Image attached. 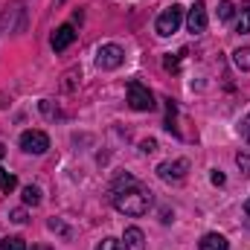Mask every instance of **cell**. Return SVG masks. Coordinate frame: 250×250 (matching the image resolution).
I'll use <instances>...</instances> for the list:
<instances>
[{
    "label": "cell",
    "instance_id": "7c38bea8",
    "mask_svg": "<svg viewBox=\"0 0 250 250\" xmlns=\"http://www.w3.org/2000/svg\"><path fill=\"white\" fill-rule=\"evenodd\" d=\"M21 195H23V204H26V207H38V204H41V189L38 187H23Z\"/></svg>",
    "mask_w": 250,
    "mask_h": 250
},
{
    "label": "cell",
    "instance_id": "484cf974",
    "mask_svg": "<svg viewBox=\"0 0 250 250\" xmlns=\"http://www.w3.org/2000/svg\"><path fill=\"white\" fill-rule=\"evenodd\" d=\"M32 250H53V248H47V245H35Z\"/></svg>",
    "mask_w": 250,
    "mask_h": 250
},
{
    "label": "cell",
    "instance_id": "ffe728a7",
    "mask_svg": "<svg viewBox=\"0 0 250 250\" xmlns=\"http://www.w3.org/2000/svg\"><path fill=\"white\" fill-rule=\"evenodd\" d=\"M209 181H212L215 187H224V181H227V178H224V172H218V169H212V175H209Z\"/></svg>",
    "mask_w": 250,
    "mask_h": 250
},
{
    "label": "cell",
    "instance_id": "7402d4cb",
    "mask_svg": "<svg viewBox=\"0 0 250 250\" xmlns=\"http://www.w3.org/2000/svg\"><path fill=\"white\" fill-rule=\"evenodd\" d=\"M140 148H143L146 154H151V151H157V143H154V140H143V143H140Z\"/></svg>",
    "mask_w": 250,
    "mask_h": 250
},
{
    "label": "cell",
    "instance_id": "277c9868",
    "mask_svg": "<svg viewBox=\"0 0 250 250\" xmlns=\"http://www.w3.org/2000/svg\"><path fill=\"white\" fill-rule=\"evenodd\" d=\"M123 62H125V50L120 44H102V47L96 50V64H99V70H117Z\"/></svg>",
    "mask_w": 250,
    "mask_h": 250
},
{
    "label": "cell",
    "instance_id": "9a60e30c",
    "mask_svg": "<svg viewBox=\"0 0 250 250\" xmlns=\"http://www.w3.org/2000/svg\"><path fill=\"white\" fill-rule=\"evenodd\" d=\"M233 12H236V6H233L230 0H221V3H218V21H230Z\"/></svg>",
    "mask_w": 250,
    "mask_h": 250
},
{
    "label": "cell",
    "instance_id": "d6986e66",
    "mask_svg": "<svg viewBox=\"0 0 250 250\" xmlns=\"http://www.w3.org/2000/svg\"><path fill=\"white\" fill-rule=\"evenodd\" d=\"M96 250H123V242H117V239H102Z\"/></svg>",
    "mask_w": 250,
    "mask_h": 250
},
{
    "label": "cell",
    "instance_id": "5bb4252c",
    "mask_svg": "<svg viewBox=\"0 0 250 250\" xmlns=\"http://www.w3.org/2000/svg\"><path fill=\"white\" fill-rule=\"evenodd\" d=\"M0 250H26V242L21 236H9V239L0 242Z\"/></svg>",
    "mask_w": 250,
    "mask_h": 250
},
{
    "label": "cell",
    "instance_id": "7a4b0ae2",
    "mask_svg": "<svg viewBox=\"0 0 250 250\" xmlns=\"http://www.w3.org/2000/svg\"><path fill=\"white\" fill-rule=\"evenodd\" d=\"M181 23H184V6L172 3L169 9H163V12H160V18H157L154 29H157V35L169 38V35H175V32L181 29Z\"/></svg>",
    "mask_w": 250,
    "mask_h": 250
},
{
    "label": "cell",
    "instance_id": "30bf717a",
    "mask_svg": "<svg viewBox=\"0 0 250 250\" xmlns=\"http://www.w3.org/2000/svg\"><path fill=\"white\" fill-rule=\"evenodd\" d=\"M198 250H230V245H227V239H224L221 233H207V236L201 239Z\"/></svg>",
    "mask_w": 250,
    "mask_h": 250
},
{
    "label": "cell",
    "instance_id": "cb8c5ba5",
    "mask_svg": "<svg viewBox=\"0 0 250 250\" xmlns=\"http://www.w3.org/2000/svg\"><path fill=\"white\" fill-rule=\"evenodd\" d=\"M166 70H178V67H181V62H178V56H166Z\"/></svg>",
    "mask_w": 250,
    "mask_h": 250
},
{
    "label": "cell",
    "instance_id": "3957f363",
    "mask_svg": "<svg viewBox=\"0 0 250 250\" xmlns=\"http://www.w3.org/2000/svg\"><path fill=\"white\" fill-rule=\"evenodd\" d=\"M128 105H131L134 111H151V108H154V96H151V90H148L146 84L128 82Z\"/></svg>",
    "mask_w": 250,
    "mask_h": 250
},
{
    "label": "cell",
    "instance_id": "e0dca14e",
    "mask_svg": "<svg viewBox=\"0 0 250 250\" xmlns=\"http://www.w3.org/2000/svg\"><path fill=\"white\" fill-rule=\"evenodd\" d=\"M15 187H18V181H15L9 172H3V169H0V192H12Z\"/></svg>",
    "mask_w": 250,
    "mask_h": 250
},
{
    "label": "cell",
    "instance_id": "4fadbf2b",
    "mask_svg": "<svg viewBox=\"0 0 250 250\" xmlns=\"http://www.w3.org/2000/svg\"><path fill=\"white\" fill-rule=\"evenodd\" d=\"M233 62H236L239 70H250V47H239L233 53Z\"/></svg>",
    "mask_w": 250,
    "mask_h": 250
},
{
    "label": "cell",
    "instance_id": "9c48e42d",
    "mask_svg": "<svg viewBox=\"0 0 250 250\" xmlns=\"http://www.w3.org/2000/svg\"><path fill=\"white\" fill-rule=\"evenodd\" d=\"M123 248L125 250H146V236L140 227H128L123 236Z\"/></svg>",
    "mask_w": 250,
    "mask_h": 250
},
{
    "label": "cell",
    "instance_id": "4316f807",
    "mask_svg": "<svg viewBox=\"0 0 250 250\" xmlns=\"http://www.w3.org/2000/svg\"><path fill=\"white\" fill-rule=\"evenodd\" d=\"M3 154H6V146H3V143H0V157H3Z\"/></svg>",
    "mask_w": 250,
    "mask_h": 250
},
{
    "label": "cell",
    "instance_id": "52a82bcc",
    "mask_svg": "<svg viewBox=\"0 0 250 250\" xmlns=\"http://www.w3.org/2000/svg\"><path fill=\"white\" fill-rule=\"evenodd\" d=\"M21 148L26 154H44L50 148V137L44 131H23L21 134Z\"/></svg>",
    "mask_w": 250,
    "mask_h": 250
},
{
    "label": "cell",
    "instance_id": "8fae6325",
    "mask_svg": "<svg viewBox=\"0 0 250 250\" xmlns=\"http://www.w3.org/2000/svg\"><path fill=\"white\" fill-rule=\"evenodd\" d=\"M236 29H239L242 35H248L250 32V0L239 6V23H236Z\"/></svg>",
    "mask_w": 250,
    "mask_h": 250
},
{
    "label": "cell",
    "instance_id": "ba28073f",
    "mask_svg": "<svg viewBox=\"0 0 250 250\" xmlns=\"http://www.w3.org/2000/svg\"><path fill=\"white\" fill-rule=\"evenodd\" d=\"M76 41V29L70 26V23H62L56 32H53V50L56 53H62V50H67L70 44Z\"/></svg>",
    "mask_w": 250,
    "mask_h": 250
},
{
    "label": "cell",
    "instance_id": "2e32d148",
    "mask_svg": "<svg viewBox=\"0 0 250 250\" xmlns=\"http://www.w3.org/2000/svg\"><path fill=\"white\" fill-rule=\"evenodd\" d=\"M236 166L242 169L245 178H250V154L248 151H239V154H236Z\"/></svg>",
    "mask_w": 250,
    "mask_h": 250
},
{
    "label": "cell",
    "instance_id": "5b68a950",
    "mask_svg": "<svg viewBox=\"0 0 250 250\" xmlns=\"http://www.w3.org/2000/svg\"><path fill=\"white\" fill-rule=\"evenodd\" d=\"M189 172V160H166V163H160L157 166V178L160 181H166V184H181L184 178H187Z\"/></svg>",
    "mask_w": 250,
    "mask_h": 250
},
{
    "label": "cell",
    "instance_id": "8992f818",
    "mask_svg": "<svg viewBox=\"0 0 250 250\" xmlns=\"http://www.w3.org/2000/svg\"><path fill=\"white\" fill-rule=\"evenodd\" d=\"M207 23H209V18H207V3H204V0H195V3L189 6L187 29L192 32V35H201V32L207 29Z\"/></svg>",
    "mask_w": 250,
    "mask_h": 250
},
{
    "label": "cell",
    "instance_id": "603a6c76",
    "mask_svg": "<svg viewBox=\"0 0 250 250\" xmlns=\"http://www.w3.org/2000/svg\"><path fill=\"white\" fill-rule=\"evenodd\" d=\"M12 221L15 224H26V209H15L12 212Z\"/></svg>",
    "mask_w": 250,
    "mask_h": 250
},
{
    "label": "cell",
    "instance_id": "d4e9b609",
    "mask_svg": "<svg viewBox=\"0 0 250 250\" xmlns=\"http://www.w3.org/2000/svg\"><path fill=\"white\" fill-rule=\"evenodd\" d=\"M245 221H248V227H250V198L245 201Z\"/></svg>",
    "mask_w": 250,
    "mask_h": 250
},
{
    "label": "cell",
    "instance_id": "44dd1931",
    "mask_svg": "<svg viewBox=\"0 0 250 250\" xmlns=\"http://www.w3.org/2000/svg\"><path fill=\"white\" fill-rule=\"evenodd\" d=\"M239 131H242V137H245V140L250 143V114L245 117V120H242V125H239Z\"/></svg>",
    "mask_w": 250,
    "mask_h": 250
},
{
    "label": "cell",
    "instance_id": "6da1fadb",
    "mask_svg": "<svg viewBox=\"0 0 250 250\" xmlns=\"http://www.w3.org/2000/svg\"><path fill=\"white\" fill-rule=\"evenodd\" d=\"M111 195H114V207H117L120 212H125V215H134V218L146 215L148 207H151V192L143 189L137 184V178H131V175H123V178L114 184Z\"/></svg>",
    "mask_w": 250,
    "mask_h": 250
},
{
    "label": "cell",
    "instance_id": "ac0fdd59",
    "mask_svg": "<svg viewBox=\"0 0 250 250\" xmlns=\"http://www.w3.org/2000/svg\"><path fill=\"white\" fill-rule=\"evenodd\" d=\"M47 227H50V230H53V233H62L64 239H70V236H73V233H70V230H67V227H64L62 221H59V218H50V224H47Z\"/></svg>",
    "mask_w": 250,
    "mask_h": 250
}]
</instances>
